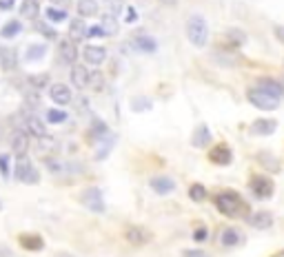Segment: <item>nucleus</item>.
I'll use <instances>...</instances> for the list:
<instances>
[{
	"mask_svg": "<svg viewBox=\"0 0 284 257\" xmlns=\"http://www.w3.org/2000/svg\"><path fill=\"white\" fill-rule=\"evenodd\" d=\"M213 202H215V209H218L222 215H226V217H244V215H249L247 200H244L238 191H233V188H224V191H220L218 195H215Z\"/></svg>",
	"mask_w": 284,
	"mask_h": 257,
	"instance_id": "f257e3e1",
	"label": "nucleus"
},
{
	"mask_svg": "<svg viewBox=\"0 0 284 257\" xmlns=\"http://www.w3.org/2000/svg\"><path fill=\"white\" fill-rule=\"evenodd\" d=\"M187 38H189V42H191L193 47H198V49L207 47V42H209V22L204 20L202 16H198V14L189 16V20H187Z\"/></svg>",
	"mask_w": 284,
	"mask_h": 257,
	"instance_id": "f03ea898",
	"label": "nucleus"
},
{
	"mask_svg": "<svg viewBox=\"0 0 284 257\" xmlns=\"http://www.w3.org/2000/svg\"><path fill=\"white\" fill-rule=\"evenodd\" d=\"M16 180L18 182H25V184H38L40 182V173H38L36 164L27 158V155H20L16 160V171H14Z\"/></svg>",
	"mask_w": 284,
	"mask_h": 257,
	"instance_id": "7ed1b4c3",
	"label": "nucleus"
},
{
	"mask_svg": "<svg viewBox=\"0 0 284 257\" xmlns=\"http://www.w3.org/2000/svg\"><path fill=\"white\" fill-rule=\"evenodd\" d=\"M247 98H249V102H251L253 107L262 109V111H275L277 104H280V98L271 96V93H266V91H262V89H258V87L249 89Z\"/></svg>",
	"mask_w": 284,
	"mask_h": 257,
	"instance_id": "20e7f679",
	"label": "nucleus"
},
{
	"mask_svg": "<svg viewBox=\"0 0 284 257\" xmlns=\"http://www.w3.org/2000/svg\"><path fill=\"white\" fill-rule=\"evenodd\" d=\"M80 204L87 206L91 213H102L104 211V198L98 186H89L80 193Z\"/></svg>",
	"mask_w": 284,
	"mask_h": 257,
	"instance_id": "39448f33",
	"label": "nucleus"
},
{
	"mask_svg": "<svg viewBox=\"0 0 284 257\" xmlns=\"http://www.w3.org/2000/svg\"><path fill=\"white\" fill-rule=\"evenodd\" d=\"M251 191L253 195L258 200H269L271 195H273L275 191V184L271 177H266V175H253L251 177Z\"/></svg>",
	"mask_w": 284,
	"mask_h": 257,
	"instance_id": "423d86ee",
	"label": "nucleus"
},
{
	"mask_svg": "<svg viewBox=\"0 0 284 257\" xmlns=\"http://www.w3.org/2000/svg\"><path fill=\"white\" fill-rule=\"evenodd\" d=\"M209 162L218 166H229L233 162V151L226 144H215L209 149Z\"/></svg>",
	"mask_w": 284,
	"mask_h": 257,
	"instance_id": "0eeeda50",
	"label": "nucleus"
},
{
	"mask_svg": "<svg viewBox=\"0 0 284 257\" xmlns=\"http://www.w3.org/2000/svg\"><path fill=\"white\" fill-rule=\"evenodd\" d=\"M125 237L129 244H133V246H144V244H149L153 239L151 231L144 228V226H129L125 231Z\"/></svg>",
	"mask_w": 284,
	"mask_h": 257,
	"instance_id": "6e6552de",
	"label": "nucleus"
},
{
	"mask_svg": "<svg viewBox=\"0 0 284 257\" xmlns=\"http://www.w3.org/2000/svg\"><path fill=\"white\" fill-rule=\"evenodd\" d=\"M49 98H51V102L55 104H60V107H65V104H69L71 102V89L63 85V82H55V85L49 87Z\"/></svg>",
	"mask_w": 284,
	"mask_h": 257,
	"instance_id": "1a4fd4ad",
	"label": "nucleus"
},
{
	"mask_svg": "<svg viewBox=\"0 0 284 257\" xmlns=\"http://www.w3.org/2000/svg\"><path fill=\"white\" fill-rule=\"evenodd\" d=\"M82 58H85V62L98 67L107 60V49L98 47V44H87V47L82 49Z\"/></svg>",
	"mask_w": 284,
	"mask_h": 257,
	"instance_id": "9d476101",
	"label": "nucleus"
},
{
	"mask_svg": "<svg viewBox=\"0 0 284 257\" xmlns=\"http://www.w3.org/2000/svg\"><path fill=\"white\" fill-rule=\"evenodd\" d=\"M18 244L25 250H29V253H38V250L44 248V239L38 233H22L18 237Z\"/></svg>",
	"mask_w": 284,
	"mask_h": 257,
	"instance_id": "9b49d317",
	"label": "nucleus"
},
{
	"mask_svg": "<svg viewBox=\"0 0 284 257\" xmlns=\"http://www.w3.org/2000/svg\"><path fill=\"white\" fill-rule=\"evenodd\" d=\"M91 76L89 74V69L85 65H74L71 67V85H74L76 89H85L89 82H91Z\"/></svg>",
	"mask_w": 284,
	"mask_h": 257,
	"instance_id": "f8f14e48",
	"label": "nucleus"
},
{
	"mask_svg": "<svg viewBox=\"0 0 284 257\" xmlns=\"http://www.w3.org/2000/svg\"><path fill=\"white\" fill-rule=\"evenodd\" d=\"M27 149H29V133L27 131H14L11 133V151L16 155H27Z\"/></svg>",
	"mask_w": 284,
	"mask_h": 257,
	"instance_id": "ddd939ff",
	"label": "nucleus"
},
{
	"mask_svg": "<svg viewBox=\"0 0 284 257\" xmlns=\"http://www.w3.org/2000/svg\"><path fill=\"white\" fill-rule=\"evenodd\" d=\"M151 188L158 195H169V193H174L176 191V182L171 180L169 175H155V177H151Z\"/></svg>",
	"mask_w": 284,
	"mask_h": 257,
	"instance_id": "4468645a",
	"label": "nucleus"
},
{
	"mask_svg": "<svg viewBox=\"0 0 284 257\" xmlns=\"http://www.w3.org/2000/svg\"><path fill=\"white\" fill-rule=\"evenodd\" d=\"M247 224L258 228V231H264V228H269L271 224H273V217H271V213H266V211H260V213H249L247 217Z\"/></svg>",
	"mask_w": 284,
	"mask_h": 257,
	"instance_id": "2eb2a0df",
	"label": "nucleus"
},
{
	"mask_svg": "<svg viewBox=\"0 0 284 257\" xmlns=\"http://www.w3.org/2000/svg\"><path fill=\"white\" fill-rule=\"evenodd\" d=\"M58 53H60V60H63L65 65H71V67L76 65V60H78V49H76L74 40H63V42H60Z\"/></svg>",
	"mask_w": 284,
	"mask_h": 257,
	"instance_id": "dca6fc26",
	"label": "nucleus"
},
{
	"mask_svg": "<svg viewBox=\"0 0 284 257\" xmlns=\"http://www.w3.org/2000/svg\"><path fill=\"white\" fill-rule=\"evenodd\" d=\"M258 89H262V91L271 93V96H275V98L284 96V85H282V82H277V80H273V78H260V80H258Z\"/></svg>",
	"mask_w": 284,
	"mask_h": 257,
	"instance_id": "f3484780",
	"label": "nucleus"
},
{
	"mask_svg": "<svg viewBox=\"0 0 284 257\" xmlns=\"http://www.w3.org/2000/svg\"><path fill=\"white\" fill-rule=\"evenodd\" d=\"M242 242V233L238 231V228H222V233H220V244L222 246H226V248H233V246H238V244Z\"/></svg>",
	"mask_w": 284,
	"mask_h": 257,
	"instance_id": "a211bd4d",
	"label": "nucleus"
},
{
	"mask_svg": "<svg viewBox=\"0 0 284 257\" xmlns=\"http://www.w3.org/2000/svg\"><path fill=\"white\" fill-rule=\"evenodd\" d=\"M76 9H78L80 18H93V16H98L100 5H98V0H78Z\"/></svg>",
	"mask_w": 284,
	"mask_h": 257,
	"instance_id": "6ab92c4d",
	"label": "nucleus"
},
{
	"mask_svg": "<svg viewBox=\"0 0 284 257\" xmlns=\"http://www.w3.org/2000/svg\"><path fill=\"white\" fill-rule=\"evenodd\" d=\"M275 128H277V122L271 118H260L251 124V131L258 133V136H271V133H275Z\"/></svg>",
	"mask_w": 284,
	"mask_h": 257,
	"instance_id": "aec40b11",
	"label": "nucleus"
},
{
	"mask_svg": "<svg viewBox=\"0 0 284 257\" xmlns=\"http://www.w3.org/2000/svg\"><path fill=\"white\" fill-rule=\"evenodd\" d=\"M131 47L136 49V51H140V53H153L158 44H155V40L151 36H136L131 40Z\"/></svg>",
	"mask_w": 284,
	"mask_h": 257,
	"instance_id": "412c9836",
	"label": "nucleus"
},
{
	"mask_svg": "<svg viewBox=\"0 0 284 257\" xmlns=\"http://www.w3.org/2000/svg\"><path fill=\"white\" fill-rule=\"evenodd\" d=\"M20 16L27 20H38V16H40V0H22Z\"/></svg>",
	"mask_w": 284,
	"mask_h": 257,
	"instance_id": "4be33fe9",
	"label": "nucleus"
},
{
	"mask_svg": "<svg viewBox=\"0 0 284 257\" xmlns=\"http://www.w3.org/2000/svg\"><path fill=\"white\" fill-rule=\"evenodd\" d=\"M209 142H211V131H209V126H207V124H200L196 131H193L191 144H193L196 149H204Z\"/></svg>",
	"mask_w": 284,
	"mask_h": 257,
	"instance_id": "5701e85b",
	"label": "nucleus"
},
{
	"mask_svg": "<svg viewBox=\"0 0 284 257\" xmlns=\"http://www.w3.org/2000/svg\"><path fill=\"white\" fill-rule=\"evenodd\" d=\"M44 53H47V44H27L25 49V60L27 62H38V60L44 58Z\"/></svg>",
	"mask_w": 284,
	"mask_h": 257,
	"instance_id": "b1692460",
	"label": "nucleus"
},
{
	"mask_svg": "<svg viewBox=\"0 0 284 257\" xmlns=\"http://www.w3.org/2000/svg\"><path fill=\"white\" fill-rule=\"evenodd\" d=\"M25 128H27V133L29 136H33V138H44L47 136V128H44V124H42V120H38V118H27V122H25Z\"/></svg>",
	"mask_w": 284,
	"mask_h": 257,
	"instance_id": "393cba45",
	"label": "nucleus"
},
{
	"mask_svg": "<svg viewBox=\"0 0 284 257\" xmlns=\"http://www.w3.org/2000/svg\"><path fill=\"white\" fill-rule=\"evenodd\" d=\"M87 33H89V29H87L85 22H82L80 16H78L76 20L69 22V38H71V40H82Z\"/></svg>",
	"mask_w": 284,
	"mask_h": 257,
	"instance_id": "a878e982",
	"label": "nucleus"
},
{
	"mask_svg": "<svg viewBox=\"0 0 284 257\" xmlns=\"http://www.w3.org/2000/svg\"><path fill=\"white\" fill-rule=\"evenodd\" d=\"M151 107H153L151 98H147V96H136V98H131V109L136 111V113H144V111H151Z\"/></svg>",
	"mask_w": 284,
	"mask_h": 257,
	"instance_id": "bb28decb",
	"label": "nucleus"
},
{
	"mask_svg": "<svg viewBox=\"0 0 284 257\" xmlns=\"http://www.w3.org/2000/svg\"><path fill=\"white\" fill-rule=\"evenodd\" d=\"M189 198H191L193 202H204V200L209 198V191L202 184H191V186H189Z\"/></svg>",
	"mask_w": 284,
	"mask_h": 257,
	"instance_id": "cd10ccee",
	"label": "nucleus"
},
{
	"mask_svg": "<svg viewBox=\"0 0 284 257\" xmlns=\"http://www.w3.org/2000/svg\"><path fill=\"white\" fill-rule=\"evenodd\" d=\"M20 29H22V25L18 20H9L7 25L0 29V36H3V38H14V36H18V33H20Z\"/></svg>",
	"mask_w": 284,
	"mask_h": 257,
	"instance_id": "c85d7f7f",
	"label": "nucleus"
},
{
	"mask_svg": "<svg viewBox=\"0 0 284 257\" xmlns=\"http://www.w3.org/2000/svg\"><path fill=\"white\" fill-rule=\"evenodd\" d=\"M91 133H93V136H98V138H107L109 136V126L104 124V120L93 118L91 120Z\"/></svg>",
	"mask_w": 284,
	"mask_h": 257,
	"instance_id": "c756f323",
	"label": "nucleus"
},
{
	"mask_svg": "<svg viewBox=\"0 0 284 257\" xmlns=\"http://www.w3.org/2000/svg\"><path fill=\"white\" fill-rule=\"evenodd\" d=\"M100 27H102V31L111 36V33L118 31V20L113 18V16H102V22H100Z\"/></svg>",
	"mask_w": 284,
	"mask_h": 257,
	"instance_id": "7c9ffc66",
	"label": "nucleus"
},
{
	"mask_svg": "<svg viewBox=\"0 0 284 257\" xmlns=\"http://www.w3.org/2000/svg\"><path fill=\"white\" fill-rule=\"evenodd\" d=\"M67 120V111L63 109H49L47 111V122L49 124H60V122Z\"/></svg>",
	"mask_w": 284,
	"mask_h": 257,
	"instance_id": "2f4dec72",
	"label": "nucleus"
},
{
	"mask_svg": "<svg viewBox=\"0 0 284 257\" xmlns=\"http://www.w3.org/2000/svg\"><path fill=\"white\" fill-rule=\"evenodd\" d=\"M229 40H231V44H236V47H242L244 42H247V33L244 31H240V29H229Z\"/></svg>",
	"mask_w": 284,
	"mask_h": 257,
	"instance_id": "473e14b6",
	"label": "nucleus"
},
{
	"mask_svg": "<svg viewBox=\"0 0 284 257\" xmlns=\"http://www.w3.org/2000/svg\"><path fill=\"white\" fill-rule=\"evenodd\" d=\"M29 85H33L36 89H44L49 85V76L47 74H31L29 76Z\"/></svg>",
	"mask_w": 284,
	"mask_h": 257,
	"instance_id": "72a5a7b5",
	"label": "nucleus"
},
{
	"mask_svg": "<svg viewBox=\"0 0 284 257\" xmlns=\"http://www.w3.org/2000/svg\"><path fill=\"white\" fill-rule=\"evenodd\" d=\"M116 144V138H109L107 142H102V147H100V151H96V160H104L107 155L111 153V149H113Z\"/></svg>",
	"mask_w": 284,
	"mask_h": 257,
	"instance_id": "f704fd0d",
	"label": "nucleus"
},
{
	"mask_svg": "<svg viewBox=\"0 0 284 257\" xmlns=\"http://www.w3.org/2000/svg\"><path fill=\"white\" fill-rule=\"evenodd\" d=\"M258 160H260V162H264V166H266L269 171H277V169H280V162H277L275 158H271L269 153H260V155H258Z\"/></svg>",
	"mask_w": 284,
	"mask_h": 257,
	"instance_id": "c9c22d12",
	"label": "nucleus"
},
{
	"mask_svg": "<svg viewBox=\"0 0 284 257\" xmlns=\"http://www.w3.org/2000/svg\"><path fill=\"white\" fill-rule=\"evenodd\" d=\"M38 31H40L44 38H49V40H55V36H58L53 27H51V25H47V22H38Z\"/></svg>",
	"mask_w": 284,
	"mask_h": 257,
	"instance_id": "e433bc0d",
	"label": "nucleus"
},
{
	"mask_svg": "<svg viewBox=\"0 0 284 257\" xmlns=\"http://www.w3.org/2000/svg\"><path fill=\"white\" fill-rule=\"evenodd\" d=\"M47 18L49 20H53V22H63V20H67V11L65 9H47Z\"/></svg>",
	"mask_w": 284,
	"mask_h": 257,
	"instance_id": "4c0bfd02",
	"label": "nucleus"
},
{
	"mask_svg": "<svg viewBox=\"0 0 284 257\" xmlns=\"http://www.w3.org/2000/svg\"><path fill=\"white\" fill-rule=\"evenodd\" d=\"M0 173H3L5 180H9V175H11V171H9V155H5V153H0Z\"/></svg>",
	"mask_w": 284,
	"mask_h": 257,
	"instance_id": "58836bf2",
	"label": "nucleus"
},
{
	"mask_svg": "<svg viewBox=\"0 0 284 257\" xmlns=\"http://www.w3.org/2000/svg\"><path fill=\"white\" fill-rule=\"evenodd\" d=\"M207 237H209L207 226H198L196 231H193V239H196V242H207Z\"/></svg>",
	"mask_w": 284,
	"mask_h": 257,
	"instance_id": "ea45409f",
	"label": "nucleus"
},
{
	"mask_svg": "<svg viewBox=\"0 0 284 257\" xmlns=\"http://www.w3.org/2000/svg\"><path fill=\"white\" fill-rule=\"evenodd\" d=\"M182 257H211V255H209V253H204V250L193 248V250H185V253H182Z\"/></svg>",
	"mask_w": 284,
	"mask_h": 257,
	"instance_id": "a19ab883",
	"label": "nucleus"
},
{
	"mask_svg": "<svg viewBox=\"0 0 284 257\" xmlns=\"http://www.w3.org/2000/svg\"><path fill=\"white\" fill-rule=\"evenodd\" d=\"M51 5H55V9H69L71 7V0H49Z\"/></svg>",
	"mask_w": 284,
	"mask_h": 257,
	"instance_id": "79ce46f5",
	"label": "nucleus"
},
{
	"mask_svg": "<svg viewBox=\"0 0 284 257\" xmlns=\"http://www.w3.org/2000/svg\"><path fill=\"white\" fill-rule=\"evenodd\" d=\"M273 36L284 44V25H275L273 27Z\"/></svg>",
	"mask_w": 284,
	"mask_h": 257,
	"instance_id": "37998d69",
	"label": "nucleus"
},
{
	"mask_svg": "<svg viewBox=\"0 0 284 257\" xmlns=\"http://www.w3.org/2000/svg\"><path fill=\"white\" fill-rule=\"evenodd\" d=\"M87 36H107V33H104L102 31V27H93V29H89V33H87Z\"/></svg>",
	"mask_w": 284,
	"mask_h": 257,
	"instance_id": "c03bdc74",
	"label": "nucleus"
},
{
	"mask_svg": "<svg viewBox=\"0 0 284 257\" xmlns=\"http://www.w3.org/2000/svg\"><path fill=\"white\" fill-rule=\"evenodd\" d=\"M0 9H14V0H0Z\"/></svg>",
	"mask_w": 284,
	"mask_h": 257,
	"instance_id": "a18cd8bd",
	"label": "nucleus"
},
{
	"mask_svg": "<svg viewBox=\"0 0 284 257\" xmlns=\"http://www.w3.org/2000/svg\"><path fill=\"white\" fill-rule=\"evenodd\" d=\"M0 257H14V255H11V250L7 246H3V244H0Z\"/></svg>",
	"mask_w": 284,
	"mask_h": 257,
	"instance_id": "49530a36",
	"label": "nucleus"
},
{
	"mask_svg": "<svg viewBox=\"0 0 284 257\" xmlns=\"http://www.w3.org/2000/svg\"><path fill=\"white\" fill-rule=\"evenodd\" d=\"M136 18H138V14H136V11H133V9H127V20H129V22H133Z\"/></svg>",
	"mask_w": 284,
	"mask_h": 257,
	"instance_id": "de8ad7c7",
	"label": "nucleus"
},
{
	"mask_svg": "<svg viewBox=\"0 0 284 257\" xmlns=\"http://www.w3.org/2000/svg\"><path fill=\"white\" fill-rule=\"evenodd\" d=\"M162 5H166V7H178V0H160Z\"/></svg>",
	"mask_w": 284,
	"mask_h": 257,
	"instance_id": "09e8293b",
	"label": "nucleus"
},
{
	"mask_svg": "<svg viewBox=\"0 0 284 257\" xmlns=\"http://www.w3.org/2000/svg\"><path fill=\"white\" fill-rule=\"evenodd\" d=\"M55 257H76V255H71V253H58Z\"/></svg>",
	"mask_w": 284,
	"mask_h": 257,
	"instance_id": "8fccbe9b",
	"label": "nucleus"
},
{
	"mask_svg": "<svg viewBox=\"0 0 284 257\" xmlns=\"http://www.w3.org/2000/svg\"><path fill=\"white\" fill-rule=\"evenodd\" d=\"M0 211H3V202H0Z\"/></svg>",
	"mask_w": 284,
	"mask_h": 257,
	"instance_id": "3c124183",
	"label": "nucleus"
}]
</instances>
